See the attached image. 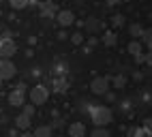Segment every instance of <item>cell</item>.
<instances>
[{"label":"cell","mask_w":152,"mask_h":137,"mask_svg":"<svg viewBox=\"0 0 152 137\" xmlns=\"http://www.w3.org/2000/svg\"><path fill=\"white\" fill-rule=\"evenodd\" d=\"M90 120H92V124L96 129H103L105 124H109L114 120V114H111V109L107 105H94L92 111H90Z\"/></svg>","instance_id":"6da1fadb"},{"label":"cell","mask_w":152,"mask_h":137,"mask_svg":"<svg viewBox=\"0 0 152 137\" xmlns=\"http://www.w3.org/2000/svg\"><path fill=\"white\" fill-rule=\"evenodd\" d=\"M49 99V86L47 84H34L30 88V103L32 105H45Z\"/></svg>","instance_id":"7a4b0ae2"},{"label":"cell","mask_w":152,"mask_h":137,"mask_svg":"<svg viewBox=\"0 0 152 137\" xmlns=\"http://www.w3.org/2000/svg\"><path fill=\"white\" fill-rule=\"evenodd\" d=\"M109 77H94L92 82H90V90H92V94H101L105 96L109 92Z\"/></svg>","instance_id":"3957f363"},{"label":"cell","mask_w":152,"mask_h":137,"mask_svg":"<svg viewBox=\"0 0 152 137\" xmlns=\"http://www.w3.org/2000/svg\"><path fill=\"white\" fill-rule=\"evenodd\" d=\"M17 54V45L13 39H2V43H0V58L2 60H11V58Z\"/></svg>","instance_id":"277c9868"},{"label":"cell","mask_w":152,"mask_h":137,"mask_svg":"<svg viewBox=\"0 0 152 137\" xmlns=\"http://www.w3.org/2000/svg\"><path fill=\"white\" fill-rule=\"evenodd\" d=\"M15 73H17V68H15L13 60H2L0 58V77L2 79H11V77H15Z\"/></svg>","instance_id":"5b68a950"},{"label":"cell","mask_w":152,"mask_h":137,"mask_svg":"<svg viewBox=\"0 0 152 137\" xmlns=\"http://www.w3.org/2000/svg\"><path fill=\"white\" fill-rule=\"evenodd\" d=\"M49 90L56 92V94H64L69 90V79L66 77H54V79L49 82Z\"/></svg>","instance_id":"8992f818"},{"label":"cell","mask_w":152,"mask_h":137,"mask_svg":"<svg viewBox=\"0 0 152 137\" xmlns=\"http://www.w3.org/2000/svg\"><path fill=\"white\" fill-rule=\"evenodd\" d=\"M84 28H86V32H92V36H94V32H105V24L101 22V19L92 17V15H90V17L86 19Z\"/></svg>","instance_id":"52a82bcc"},{"label":"cell","mask_w":152,"mask_h":137,"mask_svg":"<svg viewBox=\"0 0 152 137\" xmlns=\"http://www.w3.org/2000/svg\"><path fill=\"white\" fill-rule=\"evenodd\" d=\"M56 22L62 26V28H66V26H71V24L75 22V15H73V11H69V9H62V11H58Z\"/></svg>","instance_id":"ba28073f"},{"label":"cell","mask_w":152,"mask_h":137,"mask_svg":"<svg viewBox=\"0 0 152 137\" xmlns=\"http://www.w3.org/2000/svg\"><path fill=\"white\" fill-rule=\"evenodd\" d=\"M9 103H11L13 107H24L26 105V92L19 90V88H15V90L9 94Z\"/></svg>","instance_id":"9c48e42d"},{"label":"cell","mask_w":152,"mask_h":137,"mask_svg":"<svg viewBox=\"0 0 152 137\" xmlns=\"http://www.w3.org/2000/svg\"><path fill=\"white\" fill-rule=\"evenodd\" d=\"M84 135H86L84 122H71L69 124V137H84Z\"/></svg>","instance_id":"30bf717a"},{"label":"cell","mask_w":152,"mask_h":137,"mask_svg":"<svg viewBox=\"0 0 152 137\" xmlns=\"http://www.w3.org/2000/svg\"><path fill=\"white\" fill-rule=\"evenodd\" d=\"M41 15L47 17V19L58 15V9H56V4L52 2V0H47V2H41Z\"/></svg>","instance_id":"8fae6325"},{"label":"cell","mask_w":152,"mask_h":137,"mask_svg":"<svg viewBox=\"0 0 152 137\" xmlns=\"http://www.w3.org/2000/svg\"><path fill=\"white\" fill-rule=\"evenodd\" d=\"M101 41H103V45H105V47H114V45L118 43V32H114V30H105Z\"/></svg>","instance_id":"7c38bea8"},{"label":"cell","mask_w":152,"mask_h":137,"mask_svg":"<svg viewBox=\"0 0 152 137\" xmlns=\"http://www.w3.org/2000/svg\"><path fill=\"white\" fill-rule=\"evenodd\" d=\"M54 135V129L49 124H41V126H37L34 129V133H32V137H52Z\"/></svg>","instance_id":"4fadbf2b"},{"label":"cell","mask_w":152,"mask_h":137,"mask_svg":"<svg viewBox=\"0 0 152 137\" xmlns=\"http://www.w3.org/2000/svg\"><path fill=\"white\" fill-rule=\"evenodd\" d=\"M144 30H146V28L141 26L139 22H133V24H129V34L133 36V39H139L141 34H144Z\"/></svg>","instance_id":"5bb4252c"},{"label":"cell","mask_w":152,"mask_h":137,"mask_svg":"<svg viewBox=\"0 0 152 137\" xmlns=\"http://www.w3.org/2000/svg\"><path fill=\"white\" fill-rule=\"evenodd\" d=\"M126 50H129L131 56L135 58V56H139V54H144V43H139V41H131Z\"/></svg>","instance_id":"9a60e30c"},{"label":"cell","mask_w":152,"mask_h":137,"mask_svg":"<svg viewBox=\"0 0 152 137\" xmlns=\"http://www.w3.org/2000/svg\"><path fill=\"white\" fill-rule=\"evenodd\" d=\"M30 120H32V118H28L26 114H19L17 118H15V126H17V129H22V131H28Z\"/></svg>","instance_id":"2e32d148"},{"label":"cell","mask_w":152,"mask_h":137,"mask_svg":"<svg viewBox=\"0 0 152 137\" xmlns=\"http://www.w3.org/2000/svg\"><path fill=\"white\" fill-rule=\"evenodd\" d=\"M109 84H114V88H124L126 84H129V77L126 75H116V77H109Z\"/></svg>","instance_id":"e0dca14e"},{"label":"cell","mask_w":152,"mask_h":137,"mask_svg":"<svg viewBox=\"0 0 152 137\" xmlns=\"http://www.w3.org/2000/svg\"><path fill=\"white\" fill-rule=\"evenodd\" d=\"M52 75H54V77H64V75H66V64H64V62H54Z\"/></svg>","instance_id":"ac0fdd59"},{"label":"cell","mask_w":152,"mask_h":137,"mask_svg":"<svg viewBox=\"0 0 152 137\" xmlns=\"http://www.w3.org/2000/svg\"><path fill=\"white\" fill-rule=\"evenodd\" d=\"M126 137H152V133H150V131H146L144 126H139V129H129Z\"/></svg>","instance_id":"d6986e66"},{"label":"cell","mask_w":152,"mask_h":137,"mask_svg":"<svg viewBox=\"0 0 152 137\" xmlns=\"http://www.w3.org/2000/svg\"><path fill=\"white\" fill-rule=\"evenodd\" d=\"M124 24H126L124 13H116V15H111V26H114V28H122Z\"/></svg>","instance_id":"ffe728a7"},{"label":"cell","mask_w":152,"mask_h":137,"mask_svg":"<svg viewBox=\"0 0 152 137\" xmlns=\"http://www.w3.org/2000/svg\"><path fill=\"white\" fill-rule=\"evenodd\" d=\"M141 41H144V45L148 47H152V28H148V30H144V34H141Z\"/></svg>","instance_id":"44dd1931"},{"label":"cell","mask_w":152,"mask_h":137,"mask_svg":"<svg viewBox=\"0 0 152 137\" xmlns=\"http://www.w3.org/2000/svg\"><path fill=\"white\" fill-rule=\"evenodd\" d=\"M9 4H11L13 9H26L30 4V0H9Z\"/></svg>","instance_id":"7402d4cb"},{"label":"cell","mask_w":152,"mask_h":137,"mask_svg":"<svg viewBox=\"0 0 152 137\" xmlns=\"http://www.w3.org/2000/svg\"><path fill=\"white\" fill-rule=\"evenodd\" d=\"M22 114H26L28 118H32V116L37 114V105H32V103H26V105H24V111H22Z\"/></svg>","instance_id":"603a6c76"},{"label":"cell","mask_w":152,"mask_h":137,"mask_svg":"<svg viewBox=\"0 0 152 137\" xmlns=\"http://www.w3.org/2000/svg\"><path fill=\"white\" fill-rule=\"evenodd\" d=\"M90 137H111V133H109V131H105V129H94Z\"/></svg>","instance_id":"cb8c5ba5"},{"label":"cell","mask_w":152,"mask_h":137,"mask_svg":"<svg viewBox=\"0 0 152 137\" xmlns=\"http://www.w3.org/2000/svg\"><path fill=\"white\" fill-rule=\"evenodd\" d=\"M71 41H73L75 45H82L84 43V34L82 32H73V34H71Z\"/></svg>","instance_id":"d4e9b609"},{"label":"cell","mask_w":152,"mask_h":137,"mask_svg":"<svg viewBox=\"0 0 152 137\" xmlns=\"http://www.w3.org/2000/svg\"><path fill=\"white\" fill-rule=\"evenodd\" d=\"M141 99H144L146 105H152V92L150 90H144V92H141Z\"/></svg>","instance_id":"484cf974"},{"label":"cell","mask_w":152,"mask_h":137,"mask_svg":"<svg viewBox=\"0 0 152 137\" xmlns=\"http://www.w3.org/2000/svg\"><path fill=\"white\" fill-rule=\"evenodd\" d=\"M62 124H64V120H62V118H54V122L49 124V126H52V129H60Z\"/></svg>","instance_id":"4316f807"},{"label":"cell","mask_w":152,"mask_h":137,"mask_svg":"<svg viewBox=\"0 0 152 137\" xmlns=\"http://www.w3.org/2000/svg\"><path fill=\"white\" fill-rule=\"evenodd\" d=\"M141 126H144L146 131H150V133H152V118H146V120H144V124H141Z\"/></svg>","instance_id":"83f0119b"},{"label":"cell","mask_w":152,"mask_h":137,"mask_svg":"<svg viewBox=\"0 0 152 137\" xmlns=\"http://www.w3.org/2000/svg\"><path fill=\"white\" fill-rule=\"evenodd\" d=\"M135 62H137V64H146V54H139V56H135Z\"/></svg>","instance_id":"f1b7e54d"},{"label":"cell","mask_w":152,"mask_h":137,"mask_svg":"<svg viewBox=\"0 0 152 137\" xmlns=\"http://www.w3.org/2000/svg\"><path fill=\"white\" fill-rule=\"evenodd\" d=\"M120 107H122L124 111H126V109H131V101H129V99H124L122 103H120Z\"/></svg>","instance_id":"f546056e"},{"label":"cell","mask_w":152,"mask_h":137,"mask_svg":"<svg viewBox=\"0 0 152 137\" xmlns=\"http://www.w3.org/2000/svg\"><path fill=\"white\" fill-rule=\"evenodd\" d=\"M133 79H135V82H141V79H144V73H141V71L133 73Z\"/></svg>","instance_id":"4dcf8cb0"},{"label":"cell","mask_w":152,"mask_h":137,"mask_svg":"<svg viewBox=\"0 0 152 137\" xmlns=\"http://www.w3.org/2000/svg\"><path fill=\"white\" fill-rule=\"evenodd\" d=\"M141 73H144V77H146V75L152 77V66H144V71H141Z\"/></svg>","instance_id":"1f68e13d"},{"label":"cell","mask_w":152,"mask_h":137,"mask_svg":"<svg viewBox=\"0 0 152 137\" xmlns=\"http://www.w3.org/2000/svg\"><path fill=\"white\" fill-rule=\"evenodd\" d=\"M105 99H107V101H111V103H114V101H118L114 92H107V94H105Z\"/></svg>","instance_id":"d6a6232c"},{"label":"cell","mask_w":152,"mask_h":137,"mask_svg":"<svg viewBox=\"0 0 152 137\" xmlns=\"http://www.w3.org/2000/svg\"><path fill=\"white\" fill-rule=\"evenodd\" d=\"M146 66H152V52L146 54Z\"/></svg>","instance_id":"836d02e7"},{"label":"cell","mask_w":152,"mask_h":137,"mask_svg":"<svg viewBox=\"0 0 152 137\" xmlns=\"http://www.w3.org/2000/svg\"><path fill=\"white\" fill-rule=\"evenodd\" d=\"M96 43H99V41H96V36H90V39H88V47H94Z\"/></svg>","instance_id":"e575fe53"},{"label":"cell","mask_w":152,"mask_h":137,"mask_svg":"<svg viewBox=\"0 0 152 137\" xmlns=\"http://www.w3.org/2000/svg\"><path fill=\"white\" fill-rule=\"evenodd\" d=\"M105 2H107L109 7H114V4H118V2H122V0H105Z\"/></svg>","instance_id":"d590c367"},{"label":"cell","mask_w":152,"mask_h":137,"mask_svg":"<svg viewBox=\"0 0 152 137\" xmlns=\"http://www.w3.org/2000/svg\"><path fill=\"white\" fill-rule=\"evenodd\" d=\"M9 135H11V137H17V131L13 129V131H9Z\"/></svg>","instance_id":"8d00e7d4"},{"label":"cell","mask_w":152,"mask_h":137,"mask_svg":"<svg viewBox=\"0 0 152 137\" xmlns=\"http://www.w3.org/2000/svg\"><path fill=\"white\" fill-rule=\"evenodd\" d=\"M19 137H32V135H30L28 131H24V135H19Z\"/></svg>","instance_id":"74e56055"},{"label":"cell","mask_w":152,"mask_h":137,"mask_svg":"<svg viewBox=\"0 0 152 137\" xmlns=\"http://www.w3.org/2000/svg\"><path fill=\"white\" fill-rule=\"evenodd\" d=\"M2 82H4V79H2V77H0V88H2Z\"/></svg>","instance_id":"f35d334b"},{"label":"cell","mask_w":152,"mask_h":137,"mask_svg":"<svg viewBox=\"0 0 152 137\" xmlns=\"http://www.w3.org/2000/svg\"><path fill=\"white\" fill-rule=\"evenodd\" d=\"M0 43H2V34H0Z\"/></svg>","instance_id":"ab89813d"}]
</instances>
